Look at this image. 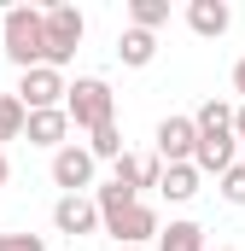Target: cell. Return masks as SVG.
I'll use <instances>...</instances> for the list:
<instances>
[{
	"label": "cell",
	"instance_id": "obj_27",
	"mask_svg": "<svg viewBox=\"0 0 245 251\" xmlns=\"http://www.w3.org/2000/svg\"><path fill=\"white\" fill-rule=\"evenodd\" d=\"M0 246H6V234H0Z\"/></svg>",
	"mask_w": 245,
	"mask_h": 251
},
{
	"label": "cell",
	"instance_id": "obj_9",
	"mask_svg": "<svg viewBox=\"0 0 245 251\" xmlns=\"http://www.w3.org/2000/svg\"><path fill=\"white\" fill-rule=\"evenodd\" d=\"M234 152H240V134H234V128H222V134H198V152H193V164H198V176H216V181H222V176L240 164Z\"/></svg>",
	"mask_w": 245,
	"mask_h": 251
},
{
	"label": "cell",
	"instance_id": "obj_21",
	"mask_svg": "<svg viewBox=\"0 0 245 251\" xmlns=\"http://www.w3.org/2000/svg\"><path fill=\"white\" fill-rule=\"evenodd\" d=\"M0 251H47V240H41V234H6Z\"/></svg>",
	"mask_w": 245,
	"mask_h": 251
},
{
	"label": "cell",
	"instance_id": "obj_18",
	"mask_svg": "<svg viewBox=\"0 0 245 251\" xmlns=\"http://www.w3.org/2000/svg\"><path fill=\"white\" fill-rule=\"evenodd\" d=\"M88 152H94L99 164H117V158H122V128H117V123L94 128V140H88Z\"/></svg>",
	"mask_w": 245,
	"mask_h": 251
},
{
	"label": "cell",
	"instance_id": "obj_10",
	"mask_svg": "<svg viewBox=\"0 0 245 251\" xmlns=\"http://www.w3.org/2000/svg\"><path fill=\"white\" fill-rule=\"evenodd\" d=\"M187 29L204 35V41H222L234 29V6L228 0H187Z\"/></svg>",
	"mask_w": 245,
	"mask_h": 251
},
{
	"label": "cell",
	"instance_id": "obj_15",
	"mask_svg": "<svg viewBox=\"0 0 245 251\" xmlns=\"http://www.w3.org/2000/svg\"><path fill=\"white\" fill-rule=\"evenodd\" d=\"M24 128H29L24 100L18 94H0V152H6V140H24Z\"/></svg>",
	"mask_w": 245,
	"mask_h": 251
},
{
	"label": "cell",
	"instance_id": "obj_4",
	"mask_svg": "<svg viewBox=\"0 0 245 251\" xmlns=\"http://www.w3.org/2000/svg\"><path fill=\"white\" fill-rule=\"evenodd\" d=\"M12 94L24 100V111H64L70 82H64V70H53V64H35V70H24V76H18V88H12Z\"/></svg>",
	"mask_w": 245,
	"mask_h": 251
},
{
	"label": "cell",
	"instance_id": "obj_16",
	"mask_svg": "<svg viewBox=\"0 0 245 251\" xmlns=\"http://www.w3.org/2000/svg\"><path fill=\"white\" fill-rule=\"evenodd\" d=\"M170 24V0H128V29H164Z\"/></svg>",
	"mask_w": 245,
	"mask_h": 251
},
{
	"label": "cell",
	"instance_id": "obj_26",
	"mask_svg": "<svg viewBox=\"0 0 245 251\" xmlns=\"http://www.w3.org/2000/svg\"><path fill=\"white\" fill-rule=\"evenodd\" d=\"M216 251H240V246H216Z\"/></svg>",
	"mask_w": 245,
	"mask_h": 251
},
{
	"label": "cell",
	"instance_id": "obj_14",
	"mask_svg": "<svg viewBox=\"0 0 245 251\" xmlns=\"http://www.w3.org/2000/svg\"><path fill=\"white\" fill-rule=\"evenodd\" d=\"M152 251H204V228L193 222V216H175L164 234H158V246Z\"/></svg>",
	"mask_w": 245,
	"mask_h": 251
},
{
	"label": "cell",
	"instance_id": "obj_19",
	"mask_svg": "<svg viewBox=\"0 0 245 251\" xmlns=\"http://www.w3.org/2000/svg\"><path fill=\"white\" fill-rule=\"evenodd\" d=\"M111 181H117V187H146V158H134V152H122L117 164H111Z\"/></svg>",
	"mask_w": 245,
	"mask_h": 251
},
{
	"label": "cell",
	"instance_id": "obj_13",
	"mask_svg": "<svg viewBox=\"0 0 245 251\" xmlns=\"http://www.w3.org/2000/svg\"><path fill=\"white\" fill-rule=\"evenodd\" d=\"M198 181H204V176H198V164H170L158 193H164L170 204H187V199H198Z\"/></svg>",
	"mask_w": 245,
	"mask_h": 251
},
{
	"label": "cell",
	"instance_id": "obj_8",
	"mask_svg": "<svg viewBox=\"0 0 245 251\" xmlns=\"http://www.w3.org/2000/svg\"><path fill=\"white\" fill-rule=\"evenodd\" d=\"M105 234H111L117 246H146V240H158V234H164V222H158V210H152V204H128L122 216L105 222Z\"/></svg>",
	"mask_w": 245,
	"mask_h": 251
},
{
	"label": "cell",
	"instance_id": "obj_1",
	"mask_svg": "<svg viewBox=\"0 0 245 251\" xmlns=\"http://www.w3.org/2000/svg\"><path fill=\"white\" fill-rule=\"evenodd\" d=\"M0 53L18 64V76L47 64V6H12L0 18Z\"/></svg>",
	"mask_w": 245,
	"mask_h": 251
},
{
	"label": "cell",
	"instance_id": "obj_22",
	"mask_svg": "<svg viewBox=\"0 0 245 251\" xmlns=\"http://www.w3.org/2000/svg\"><path fill=\"white\" fill-rule=\"evenodd\" d=\"M234 94H240V105H245V59H234Z\"/></svg>",
	"mask_w": 245,
	"mask_h": 251
},
{
	"label": "cell",
	"instance_id": "obj_24",
	"mask_svg": "<svg viewBox=\"0 0 245 251\" xmlns=\"http://www.w3.org/2000/svg\"><path fill=\"white\" fill-rule=\"evenodd\" d=\"M234 134H240V140H245V105H240V111H234Z\"/></svg>",
	"mask_w": 245,
	"mask_h": 251
},
{
	"label": "cell",
	"instance_id": "obj_3",
	"mask_svg": "<svg viewBox=\"0 0 245 251\" xmlns=\"http://www.w3.org/2000/svg\"><path fill=\"white\" fill-rule=\"evenodd\" d=\"M82 35H88V18L76 12V6H47V64L64 70V64L76 59V47H82Z\"/></svg>",
	"mask_w": 245,
	"mask_h": 251
},
{
	"label": "cell",
	"instance_id": "obj_5",
	"mask_svg": "<svg viewBox=\"0 0 245 251\" xmlns=\"http://www.w3.org/2000/svg\"><path fill=\"white\" fill-rule=\"evenodd\" d=\"M152 152H158L164 164H193V152H198V123L170 111L164 123L152 128Z\"/></svg>",
	"mask_w": 245,
	"mask_h": 251
},
{
	"label": "cell",
	"instance_id": "obj_2",
	"mask_svg": "<svg viewBox=\"0 0 245 251\" xmlns=\"http://www.w3.org/2000/svg\"><path fill=\"white\" fill-rule=\"evenodd\" d=\"M64 111H70V123L76 128H105L117 123V94H111V82L105 76H76L70 82V100H64Z\"/></svg>",
	"mask_w": 245,
	"mask_h": 251
},
{
	"label": "cell",
	"instance_id": "obj_12",
	"mask_svg": "<svg viewBox=\"0 0 245 251\" xmlns=\"http://www.w3.org/2000/svg\"><path fill=\"white\" fill-rule=\"evenodd\" d=\"M117 59L128 64V70H146V64L158 59V35H152V29H122L117 35Z\"/></svg>",
	"mask_w": 245,
	"mask_h": 251
},
{
	"label": "cell",
	"instance_id": "obj_6",
	"mask_svg": "<svg viewBox=\"0 0 245 251\" xmlns=\"http://www.w3.org/2000/svg\"><path fill=\"white\" fill-rule=\"evenodd\" d=\"M53 228L70 234V240H88V234L105 228V216H99V204H94L88 193H59V204H53Z\"/></svg>",
	"mask_w": 245,
	"mask_h": 251
},
{
	"label": "cell",
	"instance_id": "obj_7",
	"mask_svg": "<svg viewBox=\"0 0 245 251\" xmlns=\"http://www.w3.org/2000/svg\"><path fill=\"white\" fill-rule=\"evenodd\" d=\"M94 170H99V158L88 152V146H64V152H53V187H64V193H88L94 187Z\"/></svg>",
	"mask_w": 245,
	"mask_h": 251
},
{
	"label": "cell",
	"instance_id": "obj_20",
	"mask_svg": "<svg viewBox=\"0 0 245 251\" xmlns=\"http://www.w3.org/2000/svg\"><path fill=\"white\" fill-rule=\"evenodd\" d=\"M222 199H228V204H245V164H234V170L222 176Z\"/></svg>",
	"mask_w": 245,
	"mask_h": 251
},
{
	"label": "cell",
	"instance_id": "obj_23",
	"mask_svg": "<svg viewBox=\"0 0 245 251\" xmlns=\"http://www.w3.org/2000/svg\"><path fill=\"white\" fill-rule=\"evenodd\" d=\"M6 181H12V158L0 152V187H6Z\"/></svg>",
	"mask_w": 245,
	"mask_h": 251
},
{
	"label": "cell",
	"instance_id": "obj_11",
	"mask_svg": "<svg viewBox=\"0 0 245 251\" xmlns=\"http://www.w3.org/2000/svg\"><path fill=\"white\" fill-rule=\"evenodd\" d=\"M70 111H29V128H24V140L29 146H47V152H64L70 146Z\"/></svg>",
	"mask_w": 245,
	"mask_h": 251
},
{
	"label": "cell",
	"instance_id": "obj_17",
	"mask_svg": "<svg viewBox=\"0 0 245 251\" xmlns=\"http://www.w3.org/2000/svg\"><path fill=\"white\" fill-rule=\"evenodd\" d=\"M234 111L240 105H228V100H204L193 111V123H198V134H222V128H234Z\"/></svg>",
	"mask_w": 245,
	"mask_h": 251
},
{
	"label": "cell",
	"instance_id": "obj_25",
	"mask_svg": "<svg viewBox=\"0 0 245 251\" xmlns=\"http://www.w3.org/2000/svg\"><path fill=\"white\" fill-rule=\"evenodd\" d=\"M117 251H146V246H117Z\"/></svg>",
	"mask_w": 245,
	"mask_h": 251
}]
</instances>
